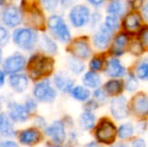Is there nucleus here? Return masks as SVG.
I'll use <instances>...</instances> for the list:
<instances>
[{
	"label": "nucleus",
	"instance_id": "f257e3e1",
	"mask_svg": "<svg viewBox=\"0 0 148 147\" xmlns=\"http://www.w3.org/2000/svg\"><path fill=\"white\" fill-rule=\"evenodd\" d=\"M53 64L55 62L51 57L36 55L30 59L29 65H28V72L31 78L36 80V79L51 74L53 70Z\"/></svg>",
	"mask_w": 148,
	"mask_h": 147
},
{
	"label": "nucleus",
	"instance_id": "f03ea898",
	"mask_svg": "<svg viewBox=\"0 0 148 147\" xmlns=\"http://www.w3.org/2000/svg\"><path fill=\"white\" fill-rule=\"evenodd\" d=\"M95 137L98 142L105 145L113 144L117 138V127L112 120L103 118L99 122L95 131Z\"/></svg>",
	"mask_w": 148,
	"mask_h": 147
},
{
	"label": "nucleus",
	"instance_id": "7ed1b4c3",
	"mask_svg": "<svg viewBox=\"0 0 148 147\" xmlns=\"http://www.w3.org/2000/svg\"><path fill=\"white\" fill-rule=\"evenodd\" d=\"M47 26H49L53 36L57 39H59L60 41H62L64 43L71 41V39H72L71 30L62 16H51L49 18V21H47Z\"/></svg>",
	"mask_w": 148,
	"mask_h": 147
},
{
	"label": "nucleus",
	"instance_id": "20e7f679",
	"mask_svg": "<svg viewBox=\"0 0 148 147\" xmlns=\"http://www.w3.org/2000/svg\"><path fill=\"white\" fill-rule=\"evenodd\" d=\"M13 41L20 49L30 51L37 42V34L31 28H17L13 34Z\"/></svg>",
	"mask_w": 148,
	"mask_h": 147
},
{
	"label": "nucleus",
	"instance_id": "39448f33",
	"mask_svg": "<svg viewBox=\"0 0 148 147\" xmlns=\"http://www.w3.org/2000/svg\"><path fill=\"white\" fill-rule=\"evenodd\" d=\"M91 10L84 4H78L72 7L69 13V20L75 28H82L89 23Z\"/></svg>",
	"mask_w": 148,
	"mask_h": 147
},
{
	"label": "nucleus",
	"instance_id": "423d86ee",
	"mask_svg": "<svg viewBox=\"0 0 148 147\" xmlns=\"http://www.w3.org/2000/svg\"><path fill=\"white\" fill-rule=\"evenodd\" d=\"M32 94L36 100L43 103H51L57 98V91L51 87L49 80H43L34 86Z\"/></svg>",
	"mask_w": 148,
	"mask_h": 147
},
{
	"label": "nucleus",
	"instance_id": "0eeeda50",
	"mask_svg": "<svg viewBox=\"0 0 148 147\" xmlns=\"http://www.w3.org/2000/svg\"><path fill=\"white\" fill-rule=\"evenodd\" d=\"M109 110L112 117L116 120H124L128 118L130 110H129L127 98L122 95L116 96L110 101Z\"/></svg>",
	"mask_w": 148,
	"mask_h": 147
},
{
	"label": "nucleus",
	"instance_id": "6e6552de",
	"mask_svg": "<svg viewBox=\"0 0 148 147\" xmlns=\"http://www.w3.org/2000/svg\"><path fill=\"white\" fill-rule=\"evenodd\" d=\"M105 74L111 79H122L126 77L128 73L120 57H112L108 59L105 65Z\"/></svg>",
	"mask_w": 148,
	"mask_h": 147
},
{
	"label": "nucleus",
	"instance_id": "1a4fd4ad",
	"mask_svg": "<svg viewBox=\"0 0 148 147\" xmlns=\"http://www.w3.org/2000/svg\"><path fill=\"white\" fill-rule=\"evenodd\" d=\"M26 59L22 55L15 53L5 59L3 64V72L8 75H14L25 69Z\"/></svg>",
	"mask_w": 148,
	"mask_h": 147
},
{
	"label": "nucleus",
	"instance_id": "9d476101",
	"mask_svg": "<svg viewBox=\"0 0 148 147\" xmlns=\"http://www.w3.org/2000/svg\"><path fill=\"white\" fill-rule=\"evenodd\" d=\"M112 32L107 30L104 25L100 24L98 26L97 30L94 32L92 41H93L94 47L99 51H105L109 47L110 43L112 41Z\"/></svg>",
	"mask_w": 148,
	"mask_h": 147
},
{
	"label": "nucleus",
	"instance_id": "9b49d317",
	"mask_svg": "<svg viewBox=\"0 0 148 147\" xmlns=\"http://www.w3.org/2000/svg\"><path fill=\"white\" fill-rule=\"evenodd\" d=\"M69 49H70L73 57L81 59V61H85V59H90L92 55L91 46H90L88 41L83 38H79L73 41L71 43Z\"/></svg>",
	"mask_w": 148,
	"mask_h": 147
},
{
	"label": "nucleus",
	"instance_id": "f8f14e48",
	"mask_svg": "<svg viewBox=\"0 0 148 147\" xmlns=\"http://www.w3.org/2000/svg\"><path fill=\"white\" fill-rule=\"evenodd\" d=\"M131 111L137 117L148 116V95L145 93H137L131 100Z\"/></svg>",
	"mask_w": 148,
	"mask_h": 147
},
{
	"label": "nucleus",
	"instance_id": "ddd939ff",
	"mask_svg": "<svg viewBox=\"0 0 148 147\" xmlns=\"http://www.w3.org/2000/svg\"><path fill=\"white\" fill-rule=\"evenodd\" d=\"M45 134L49 137L51 138L53 142L58 144H60L66 140V127L62 121H55L45 128Z\"/></svg>",
	"mask_w": 148,
	"mask_h": 147
},
{
	"label": "nucleus",
	"instance_id": "4468645a",
	"mask_svg": "<svg viewBox=\"0 0 148 147\" xmlns=\"http://www.w3.org/2000/svg\"><path fill=\"white\" fill-rule=\"evenodd\" d=\"M2 21L9 27H15L22 21V14L16 6H8L2 12Z\"/></svg>",
	"mask_w": 148,
	"mask_h": 147
},
{
	"label": "nucleus",
	"instance_id": "2eb2a0df",
	"mask_svg": "<svg viewBox=\"0 0 148 147\" xmlns=\"http://www.w3.org/2000/svg\"><path fill=\"white\" fill-rule=\"evenodd\" d=\"M129 8L130 5L128 0H110V2L106 6V12L109 15L121 18L126 15Z\"/></svg>",
	"mask_w": 148,
	"mask_h": 147
},
{
	"label": "nucleus",
	"instance_id": "dca6fc26",
	"mask_svg": "<svg viewBox=\"0 0 148 147\" xmlns=\"http://www.w3.org/2000/svg\"><path fill=\"white\" fill-rule=\"evenodd\" d=\"M8 110H9V118L11 119V121L14 122L26 121L30 114L24 105H21L16 102L9 103L8 104Z\"/></svg>",
	"mask_w": 148,
	"mask_h": 147
},
{
	"label": "nucleus",
	"instance_id": "f3484780",
	"mask_svg": "<svg viewBox=\"0 0 148 147\" xmlns=\"http://www.w3.org/2000/svg\"><path fill=\"white\" fill-rule=\"evenodd\" d=\"M41 139H42L41 138V133L37 129H34V128L22 130L19 134V141L24 145H35Z\"/></svg>",
	"mask_w": 148,
	"mask_h": 147
},
{
	"label": "nucleus",
	"instance_id": "a211bd4d",
	"mask_svg": "<svg viewBox=\"0 0 148 147\" xmlns=\"http://www.w3.org/2000/svg\"><path fill=\"white\" fill-rule=\"evenodd\" d=\"M129 42V37L127 34L125 32H121L117 34L113 40V44H112L111 51L114 55V57H120L123 55L126 51V46Z\"/></svg>",
	"mask_w": 148,
	"mask_h": 147
},
{
	"label": "nucleus",
	"instance_id": "6ab92c4d",
	"mask_svg": "<svg viewBox=\"0 0 148 147\" xmlns=\"http://www.w3.org/2000/svg\"><path fill=\"white\" fill-rule=\"evenodd\" d=\"M29 81L27 76L24 74H14L11 75L9 78V85L14 92L16 93H23L27 89Z\"/></svg>",
	"mask_w": 148,
	"mask_h": 147
},
{
	"label": "nucleus",
	"instance_id": "aec40b11",
	"mask_svg": "<svg viewBox=\"0 0 148 147\" xmlns=\"http://www.w3.org/2000/svg\"><path fill=\"white\" fill-rule=\"evenodd\" d=\"M53 83L57 89L64 93H70L72 89L74 88V81L66 75L59 73L53 78Z\"/></svg>",
	"mask_w": 148,
	"mask_h": 147
},
{
	"label": "nucleus",
	"instance_id": "412c9836",
	"mask_svg": "<svg viewBox=\"0 0 148 147\" xmlns=\"http://www.w3.org/2000/svg\"><path fill=\"white\" fill-rule=\"evenodd\" d=\"M103 89L109 96H119L124 90V82L121 79H111L105 83Z\"/></svg>",
	"mask_w": 148,
	"mask_h": 147
},
{
	"label": "nucleus",
	"instance_id": "4be33fe9",
	"mask_svg": "<svg viewBox=\"0 0 148 147\" xmlns=\"http://www.w3.org/2000/svg\"><path fill=\"white\" fill-rule=\"evenodd\" d=\"M83 86L88 89H97L102 85V77L97 72L89 71L84 74L82 78Z\"/></svg>",
	"mask_w": 148,
	"mask_h": 147
},
{
	"label": "nucleus",
	"instance_id": "5701e85b",
	"mask_svg": "<svg viewBox=\"0 0 148 147\" xmlns=\"http://www.w3.org/2000/svg\"><path fill=\"white\" fill-rule=\"evenodd\" d=\"M15 129L11 119L6 114H0V134L5 137H12L15 135Z\"/></svg>",
	"mask_w": 148,
	"mask_h": 147
},
{
	"label": "nucleus",
	"instance_id": "b1692460",
	"mask_svg": "<svg viewBox=\"0 0 148 147\" xmlns=\"http://www.w3.org/2000/svg\"><path fill=\"white\" fill-rule=\"evenodd\" d=\"M96 120H97V118L93 112L84 111L79 118V124H80L82 129L90 131L96 126Z\"/></svg>",
	"mask_w": 148,
	"mask_h": 147
},
{
	"label": "nucleus",
	"instance_id": "393cba45",
	"mask_svg": "<svg viewBox=\"0 0 148 147\" xmlns=\"http://www.w3.org/2000/svg\"><path fill=\"white\" fill-rule=\"evenodd\" d=\"M123 26L128 31H135L141 26V17L137 13H129L124 16Z\"/></svg>",
	"mask_w": 148,
	"mask_h": 147
},
{
	"label": "nucleus",
	"instance_id": "a878e982",
	"mask_svg": "<svg viewBox=\"0 0 148 147\" xmlns=\"http://www.w3.org/2000/svg\"><path fill=\"white\" fill-rule=\"evenodd\" d=\"M71 95L76 101L79 102H87L91 98V91L87 87L79 85V86H74V88L71 91Z\"/></svg>",
	"mask_w": 148,
	"mask_h": 147
},
{
	"label": "nucleus",
	"instance_id": "bb28decb",
	"mask_svg": "<svg viewBox=\"0 0 148 147\" xmlns=\"http://www.w3.org/2000/svg\"><path fill=\"white\" fill-rule=\"evenodd\" d=\"M135 134V127L134 124L131 122H124L120 124L117 128V137L121 140L130 139Z\"/></svg>",
	"mask_w": 148,
	"mask_h": 147
},
{
	"label": "nucleus",
	"instance_id": "cd10ccee",
	"mask_svg": "<svg viewBox=\"0 0 148 147\" xmlns=\"http://www.w3.org/2000/svg\"><path fill=\"white\" fill-rule=\"evenodd\" d=\"M134 75L139 81L148 82V57H142L137 63Z\"/></svg>",
	"mask_w": 148,
	"mask_h": 147
},
{
	"label": "nucleus",
	"instance_id": "c85d7f7f",
	"mask_svg": "<svg viewBox=\"0 0 148 147\" xmlns=\"http://www.w3.org/2000/svg\"><path fill=\"white\" fill-rule=\"evenodd\" d=\"M40 47L43 49V51H45L47 53L55 55L58 51V45L53 39L51 38L47 34H42L40 38Z\"/></svg>",
	"mask_w": 148,
	"mask_h": 147
},
{
	"label": "nucleus",
	"instance_id": "c756f323",
	"mask_svg": "<svg viewBox=\"0 0 148 147\" xmlns=\"http://www.w3.org/2000/svg\"><path fill=\"white\" fill-rule=\"evenodd\" d=\"M103 25L106 29L109 30L110 32L113 34V32L117 31L119 29V27H120V18L107 14V16H106L105 19H104Z\"/></svg>",
	"mask_w": 148,
	"mask_h": 147
},
{
	"label": "nucleus",
	"instance_id": "7c9ffc66",
	"mask_svg": "<svg viewBox=\"0 0 148 147\" xmlns=\"http://www.w3.org/2000/svg\"><path fill=\"white\" fill-rule=\"evenodd\" d=\"M69 70L74 75H81L85 71V65L81 59L72 57L68 61Z\"/></svg>",
	"mask_w": 148,
	"mask_h": 147
},
{
	"label": "nucleus",
	"instance_id": "2f4dec72",
	"mask_svg": "<svg viewBox=\"0 0 148 147\" xmlns=\"http://www.w3.org/2000/svg\"><path fill=\"white\" fill-rule=\"evenodd\" d=\"M139 80L136 78L134 74H127L126 80L124 82V89L128 93H134L138 89Z\"/></svg>",
	"mask_w": 148,
	"mask_h": 147
},
{
	"label": "nucleus",
	"instance_id": "473e14b6",
	"mask_svg": "<svg viewBox=\"0 0 148 147\" xmlns=\"http://www.w3.org/2000/svg\"><path fill=\"white\" fill-rule=\"evenodd\" d=\"M93 97L94 100L99 103V104H105V103H107L110 100V96L106 93V91L103 88L95 89L93 92Z\"/></svg>",
	"mask_w": 148,
	"mask_h": 147
},
{
	"label": "nucleus",
	"instance_id": "72a5a7b5",
	"mask_svg": "<svg viewBox=\"0 0 148 147\" xmlns=\"http://www.w3.org/2000/svg\"><path fill=\"white\" fill-rule=\"evenodd\" d=\"M105 62L103 59H101L100 57H94L93 59L90 61L89 67L91 69V71L93 72H99L105 67Z\"/></svg>",
	"mask_w": 148,
	"mask_h": 147
},
{
	"label": "nucleus",
	"instance_id": "f704fd0d",
	"mask_svg": "<svg viewBox=\"0 0 148 147\" xmlns=\"http://www.w3.org/2000/svg\"><path fill=\"white\" fill-rule=\"evenodd\" d=\"M138 40L142 44L143 49L148 51V26H143L138 34Z\"/></svg>",
	"mask_w": 148,
	"mask_h": 147
},
{
	"label": "nucleus",
	"instance_id": "c9c22d12",
	"mask_svg": "<svg viewBox=\"0 0 148 147\" xmlns=\"http://www.w3.org/2000/svg\"><path fill=\"white\" fill-rule=\"evenodd\" d=\"M40 4L47 11L53 12L59 6V0H40Z\"/></svg>",
	"mask_w": 148,
	"mask_h": 147
},
{
	"label": "nucleus",
	"instance_id": "e433bc0d",
	"mask_svg": "<svg viewBox=\"0 0 148 147\" xmlns=\"http://www.w3.org/2000/svg\"><path fill=\"white\" fill-rule=\"evenodd\" d=\"M101 21H102V14L100 13V12L95 11V12H93V13H91L89 23L92 28L98 27V26L100 25V22Z\"/></svg>",
	"mask_w": 148,
	"mask_h": 147
},
{
	"label": "nucleus",
	"instance_id": "4c0bfd02",
	"mask_svg": "<svg viewBox=\"0 0 148 147\" xmlns=\"http://www.w3.org/2000/svg\"><path fill=\"white\" fill-rule=\"evenodd\" d=\"M130 51L134 55H141L143 53V46L139 40H133L130 45Z\"/></svg>",
	"mask_w": 148,
	"mask_h": 147
},
{
	"label": "nucleus",
	"instance_id": "58836bf2",
	"mask_svg": "<svg viewBox=\"0 0 148 147\" xmlns=\"http://www.w3.org/2000/svg\"><path fill=\"white\" fill-rule=\"evenodd\" d=\"M9 32L4 26L0 25V45H5L9 40Z\"/></svg>",
	"mask_w": 148,
	"mask_h": 147
},
{
	"label": "nucleus",
	"instance_id": "ea45409f",
	"mask_svg": "<svg viewBox=\"0 0 148 147\" xmlns=\"http://www.w3.org/2000/svg\"><path fill=\"white\" fill-rule=\"evenodd\" d=\"M99 103L96 102L95 100H89L86 102V104H85V111H90V112H93L95 111L96 109L99 108Z\"/></svg>",
	"mask_w": 148,
	"mask_h": 147
},
{
	"label": "nucleus",
	"instance_id": "a19ab883",
	"mask_svg": "<svg viewBox=\"0 0 148 147\" xmlns=\"http://www.w3.org/2000/svg\"><path fill=\"white\" fill-rule=\"evenodd\" d=\"M130 147H147L146 140L142 137H137L131 141Z\"/></svg>",
	"mask_w": 148,
	"mask_h": 147
},
{
	"label": "nucleus",
	"instance_id": "79ce46f5",
	"mask_svg": "<svg viewBox=\"0 0 148 147\" xmlns=\"http://www.w3.org/2000/svg\"><path fill=\"white\" fill-rule=\"evenodd\" d=\"M135 127V133H138V134H141V133H145L147 130V123L145 121H140L134 125Z\"/></svg>",
	"mask_w": 148,
	"mask_h": 147
},
{
	"label": "nucleus",
	"instance_id": "37998d69",
	"mask_svg": "<svg viewBox=\"0 0 148 147\" xmlns=\"http://www.w3.org/2000/svg\"><path fill=\"white\" fill-rule=\"evenodd\" d=\"M24 106H25V108L27 109V111L29 112V113H31V112L34 111L35 109H36V103H35L32 99H28V100L24 103Z\"/></svg>",
	"mask_w": 148,
	"mask_h": 147
},
{
	"label": "nucleus",
	"instance_id": "c03bdc74",
	"mask_svg": "<svg viewBox=\"0 0 148 147\" xmlns=\"http://www.w3.org/2000/svg\"><path fill=\"white\" fill-rule=\"evenodd\" d=\"M106 1L107 0H87V2H88L90 5L95 8H100L101 6H103L105 4Z\"/></svg>",
	"mask_w": 148,
	"mask_h": 147
},
{
	"label": "nucleus",
	"instance_id": "a18cd8bd",
	"mask_svg": "<svg viewBox=\"0 0 148 147\" xmlns=\"http://www.w3.org/2000/svg\"><path fill=\"white\" fill-rule=\"evenodd\" d=\"M128 2L130 7H133L135 9H139L143 5V0H128Z\"/></svg>",
	"mask_w": 148,
	"mask_h": 147
},
{
	"label": "nucleus",
	"instance_id": "49530a36",
	"mask_svg": "<svg viewBox=\"0 0 148 147\" xmlns=\"http://www.w3.org/2000/svg\"><path fill=\"white\" fill-rule=\"evenodd\" d=\"M0 147H19L16 142L12 141V140H6V141H2L0 143Z\"/></svg>",
	"mask_w": 148,
	"mask_h": 147
},
{
	"label": "nucleus",
	"instance_id": "de8ad7c7",
	"mask_svg": "<svg viewBox=\"0 0 148 147\" xmlns=\"http://www.w3.org/2000/svg\"><path fill=\"white\" fill-rule=\"evenodd\" d=\"M142 17L144 20H146L148 22V2L142 6Z\"/></svg>",
	"mask_w": 148,
	"mask_h": 147
},
{
	"label": "nucleus",
	"instance_id": "09e8293b",
	"mask_svg": "<svg viewBox=\"0 0 148 147\" xmlns=\"http://www.w3.org/2000/svg\"><path fill=\"white\" fill-rule=\"evenodd\" d=\"M5 83V73L0 70V87H2Z\"/></svg>",
	"mask_w": 148,
	"mask_h": 147
},
{
	"label": "nucleus",
	"instance_id": "8fccbe9b",
	"mask_svg": "<svg viewBox=\"0 0 148 147\" xmlns=\"http://www.w3.org/2000/svg\"><path fill=\"white\" fill-rule=\"evenodd\" d=\"M73 1L74 0H62V5L64 7H68V6H70L73 3Z\"/></svg>",
	"mask_w": 148,
	"mask_h": 147
},
{
	"label": "nucleus",
	"instance_id": "3c124183",
	"mask_svg": "<svg viewBox=\"0 0 148 147\" xmlns=\"http://www.w3.org/2000/svg\"><path fill=\"white\" fill-rule=\"evenodd\" d=\"M86 147H100V146H99V143H98V142L91 141V142H89V143L87 144Z\"/></svg>",
	"mask_w": 148,
	"mask_h": 147
},
{
	"label": "nucleus",
	"instance_id": "603ef678",
	"mask_svg": "<svg viewBox=\"0 0 148 147\" xmlns=\"http://www.w3.org/2000/svg\"><path fill=\"white\" fill-rule=\"evenodd\" d=\"M111 147H129V146L125 143H118V144H115V145H113Z\"/></svg>",
	"mask_w": 148,
	"mask_h": 147
},
{
	"label": "nucleus",
	"instance_id": "864d4df0",
	"mask_svg": "<svg viewBox=\"0 0 148 147\" xmlns=\"http://www.w3.org/2000/svg\"><path fill=\"white\" fill-rule=\"evenodd\" d=\"M1 59H2V51L0 49V63H1Z\"/></svg>",
	"mask_w": 148,
	"mask_h": 147
},
{
	"label": "nucleus",
	"instance_id": "5fc2aeb1",
	"mask_svg": "<svg viewBox=\"0 0 148 147\" xmlns=\"http://www.w3.org/2000/svg\"><path fill=\"white\" fill-rule=\"evenodd\" d=\"M51 147H62V146H60V145H55V146H51Z\"/></svg>",
	"mask_w": 148,
	"mask_h": 147
},
{
	"label": "nucleus",
	"instance_id": "6e6d98bb",
	"mask_svg": "<svg viewBox=\"0 0 148 147\" xmlns=\"http://www.w3.org/2000/svg\"><path fill=\"white\" fill-rule=\"evenodd\" d=\"M2 3H3V0H0V5H1Z\"/></svg>",
	"mask_w": 148,
	"mask_h": 147
}]
</instances>
